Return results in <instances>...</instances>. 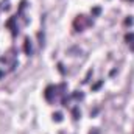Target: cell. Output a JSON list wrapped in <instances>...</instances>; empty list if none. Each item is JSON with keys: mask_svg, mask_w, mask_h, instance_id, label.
Masks as SVG:
<instances>
[{"mask_svg": "<svg viewBox=\"0 0 134 134\" xmlns=\"http://www.w3.org/2000/svg\"><path fill=\"white\" fill-rule=\"evenodd\" d=\"M44 95H45V98L48 101H52L53 97L56 95V87H55V86H48V87L45 89V94H44Z\"/></svg>", "mask_w": 134, "mask_h": 134, "instance_id": "cell-1", "label": "cell"}, {"mask_svg": "<svg viewBox=\"0 0 134 134\" xmlns=\"http://www.w3.org/2000/svg\"><path fill=\"white\" fill-rule=\"evenodd\" d=\"M24 52H25V55H31V41L28 37L24 42Z\"/></svg>", "mask_w": 134, "mask_h": 134, "instance_id": "cell-2", "label": "cell"}, {"mask_svg": "<svg viewBox=\"0 0 134 134\" xmlns=\"http://www.w3.org/2000/svg\"><path fill=\"white\" fill-rule=\"evenodd\" d=\"M14 20H16V19H14V17H11V19L6 22V25L13 30V34H17V27H14Z\"/></svg>", "mask_w": 134, "mask_h": 134, "instance_id": "cell-3", "label": "cell"}, {"mask_svg": "<svg viewBox=\"0 0 134 134\" xmlns=\"http://www.w3.org/2000/svg\"><path fill=\"white\" fill-rule=\"evenodd\" d=\"M72 114H73V119H75V120H78V119L81 117V112H80V109H78V108H73Z\"/></svg>", "mask_w": 134, "mask_h": 134, "instance_id": "cell-4", "label": "cell"}, {"mask_svg": "<svg viewBox=\"0 0 134 134\" xmlns=\"http://www.w3.org/2000/svg\"><path fill=\"white\" fill-rule=\"evenodd\" d=\"M53 120L55 122H61L63 120V114L61 112H53Z\"/></svg>", "mask_w": 134, "mask_h": 134, "instance_id": "cell-5", "label": "cell"}, {"mask_svg": "<svg viewBox=\"0 0 134 134\" xmlns=\"http://www.w3.org/2000/svg\"><path fill=\"white\" fill-rule=\"evenodd\" d=\"M125 41H126L128 44H131V42H134V33H128L126 36H125Z\"/></svg>", "mask_w": 134, "mask_h": 134, "instance_id": "cell-6", "label": "cell"}, {"mask_svg": "<svg viewBox=\"0 0 134 134\" xmlns=\"http://www.w3.org/2000/svg\"><path fill=\"white\" fill-rule=\"evenodd\" d=\"M100 13H101L100 6H95V8H92V16H98Z\"/></svg>", "mask_w": 134, "mask_h": 134, "instance_id": "cell-7", "label": "cell"}, {"mask_svg": "<svg viewBox=\"0 0 134 134\" xmlns=\"http://www.w3.org/2000/svg\"><path fill=\"white\" fill-rule=\"evenodd\" d=\"M101 84H103V81H98V83H95V84L92 86V91H97V89H100Z\"/></svg>", "mask_w": 134, "mask_h": 134, "instance_id": "cell-8", "label": "cell"}, {"mask_svg": "<svg viewBox=\"0 0 134 134\" xmlns=\"http://www.w3.org/2000/svg\"><path fill=\"white\" fill-rule=\"evenodd\" d=\"M131 24H133V19H131V17H130V19H126V20H125V25H131Z\"/></svg>", "mask_w": 134, "mask_h": 134, "instance_id": "cell-9", "label": "cell"}, {"mask_svg": "<svg viewBox=\"0 0 134 134\" xmlns=\"http://www.w3.org/2000/svg\"><path fill=\"white\" fill-rule=\"evenodd\" d=\"M73 97H75V98H83V94H78V92H75V94H73Z\"/></svg>", "mask_w": 134, "mask_h": 134, "instance_id": "cell-10", "label": "cell"}, {"mask_svg": "<svg viewBox=\"0 0 134 134\" xmlns=\"http://www.w3.org/2000/svg\"><path fill=\"white\" fill-rule=\"evenodd\" d=\"M89 134H100V133H98V130H92Z\"/></svg>", "mask_w": 134, "mask_h": 134, "instance_id": "cell-11", "label": "cell"}, {"mask_svg": "<svg viewBox=\"0 0 134 134\" xmlns=\"http://www.w3.org/2000/svg\"><path fill=\"white\" fill-rule=\"evenodd\" d=\"M130 48H131V50L134 52V42H131V44H130Z\"/></svg>", "mask_w": 134, "mask_h": 134, "instance_id": "cell-12", "label": "cell"}, {"mask_svg": "<svg viewBox=\"0 0 134 134\" xmlns=\"http://www.w3.org/2000/svg\"><path fill=\"white\" fill-rule=\"evenodd\" d=\"M3 75H5V73H3V72H2V70H0V76H3Z\"/></svg>", "mask_w": 134, "mask_h": 134, "instance_id": "cell-13", "label": "cell"}, {"mask_svg": "<svg viewBox=\"0 0 134 134\" xmlns=\"http://www.w3.org/2000/svg\"><path fill=\"white\" fill-rule=\"evenodd\" d=\"M131 2H133V0H131Z\"/></svg>", "mask_w": 134, "mask_h": 134, "instance_id": "cell-14", "label": "cell"}]
</instances>
